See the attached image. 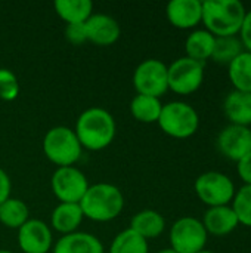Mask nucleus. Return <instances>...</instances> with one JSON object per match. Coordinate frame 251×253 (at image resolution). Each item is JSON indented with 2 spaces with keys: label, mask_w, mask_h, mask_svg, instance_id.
<instances>
[{
  "label": "nucleus",
  "mask_w": 251,
  "mask_h": 253,
  "mask_svg": "<svg viewBox=\"0 0 251 253\" xmlns=\"http://www.w3.org/2000/svg\"><path fill=\"white\" fill-rule=\"evenodd\" d=\"M194 188L198 199L209 208L231 205L237 193L234 181L228 175L216 170L201 173L195 179Z\"/></svg>",
  "instance_id": "6"
},
{
  "label": "nucleus",
  "mask_w": 251,
  "mask_h": 253,
  "mask_svg": "<svg viewBox=\"0 0 251 253\" xmlns=\"http://www.w3.org/2000/svg\"><path fill=\"white\" fill-rule=\"evenodd\" d=\"M52 191L61 203H80L89 188L86 175L74 168H58L50 179Z\"/></svg>",
  "instance_id": "10"
},
{
  "label": "nucleus",
  "mask_w": 251,
  "mask_h": 253,
  "mask_svg": "<svg viewBox=\"0 0 251 253\" xmlns=\"http://www.w3.org/2000/svg\"><path fill=\"white\" fill-rule=\"evenodd\" d=\"M74 132L83 148L101 151L115 138V120L105 108L90 107L78 116Z\"/></svg>",
  "instance_id": "1"
},
{
  "label": "nucleus",
  "mask_w": 251,
  "mask_h": 253,
  "mask_svg": "<svg viewBox=\"0 0 251 253\" xmlns=\"http://www.w3.org/2000/svg\"><path fill=\"white\" fill-rule=\"evenodd\" d=\"M198 253H215V252H212V251H206V249H204V251H201V252H198Z\"/></svg>",
  "instance_id": "34"
},
{
  "label": "nucleus",
  "mask_w": 251,
  "mask_h": 253,
  "mask_svg": "<svg viewBox=\"0 0 251 253\" xmlns=\"http://www.w3.org/2000/svg\"><path fill=\"white\" fill-rule=\"evenodd\" d=\"M219 151L229 160L240 162L251 151V129L229 125L217 136Z\"/></svg>",
  "instance_id": "12"
},
{
  "label": "nucleus",
  "mask_w": 251,
  "mask_h": 253,
  "mask_svg": "<svg viewBox=\"0 0 251 253\" xmlns=\"http://www.w3.org/2000/svg\"><path fill=\"white\" fill-rule=\"evenodd\" d=\"M84 218L96 222L115 219L124 208V197L118 187L107 182L89 185L86 194L78 203Z\"/></svg>",
  "instance_id": "3"
},
{
  "label": "nucleus",
  "mask_w": 251,
  "mask_h": 253,
  "mask_svg": "<svg viewBox=\"0 0 251 253\" xmlns=\"http://www.w3.org/2000/svg\"><path fill=\"white\" fill-rule=\"evenodd\" d=\"M83 211L78 203H59L50 216V224L55 231L62 236L75 233L83 222Z\"/></svg>",
  "instance_id": "18"
},
{
  "label": "nucleus",
  "mask_w": 251,
  "mask_h": 253,
  "mask_svg": "<svg viewBox=\"0 0 251 253\" xmlns=\"http://www.w3.org/2000/svg\"><path fill=\"white\" fill-rule=\"evenodd\" d=\"M201 222L207 234H212L216 237H225L231 234L232 231H235L237 227L240 225L238 216L231 205L209 208Z\"/></svg>",
  "instance_id": "15"
},
{
  "label": "nucleus",
  "mask_w": 251,
  "mask_h": 253,
  "mask_svg": "<svg viewBox=\"0 0 251 253\" xmlns=\"http://www.w3.org/2000/svg\"><path fill=\"white\" fill-rule=\"evenodd\" d=\"M28 219L30 211L22 200L9 197L0 205V222L4 227L19 230Z\"/></svg>",
  "instance_id": "24"
},
{
  "label": "nucleus",
  "mask_w": 251,
  "mask_h": 253,
  "mask_svg": "<svg viewBox=\"0 0 251 253\" xmlns=\"http://www.w3.org/2000/svg\"><path fill=\"white\" fill-rule=\"evenodd\" d=\"M0 253H12V252H9V251H3V249H1V251H0Z\"/></svg>",
  "instance_id": "35"
},
{
  "label": "nucleus",
  "mask_w": 251,
  "mask_h": 253,
  "mask_svg": "<svg viewBox=\"0 0 251 253\" xmlns=\"http://www.w3.org/2000/svg\"><path fill=\"white\" fill-rule=\"evenodd\" d=\"M240 40L244 46V50L251 52V9L247 10L241 31H240Z\"/></svg>",
  "instance_id": "31"
},
{
  "label": "nucleus",
  "mask_w": 251,
  "mask_h": 253,
  "mask_svg": "<svg viewBox=\"0 0 251 253\" xmlns=\"http://www.w3.org/2000/svg\"><path fill=\"white\" fill-rule=\"evenodd\" d=\"M18 95H19V83L16 76L7 68H0V99L10 102L16 99Z\"/></svg>",
  "instance_id": "28"
},
{
  "label": "nucleus",
  "mask_w": 251,
  "mask_h": 253,
  "mask_svg": "<svg viewBox=\"0 0 251 253\" xmlns=\"http://www.w3.org/2000/svg\"><path fill=\"white\" fill-rule=\"evenodd\" d=\"M169 22L179 30H191L201 22L203 1L200 0H172L166 7Z\"/></svg>",
  "instance_id": "13"
},
{
  "label": "nucleus",
  "mask_w": 251,
  "mask_h": 253,
  "mask_svg": "<svg viewBox=\"0 0 251 253\" xmlns=\"http://www.w3.org/2000/svg\"><path fill=\"white\" fill-rule=\"evenodd\" d=\"M223 110L231 125L251 126V93L249 92H229L223 101Z\"/></svg>",
  "instance_id": "17"
},
{
  "label": "nucleus",
  "mask_w": 251,
  "mask_h": 253,
  "mask_svg": "<svg viewBox=\"0 0 251 253\" xmlns=\"http://www.w3.org/2000/svg\"><path fill=\"white\" fill-rule=\"evenodd\" d=\"M157 253H178V252H175L173 249H170V248H169V249H163V251H160V252H157Z\"/></svg>",
  "instance_id": "33"
},
{
  "label": "nucleus",
  "mask_w": 251,
  "mask_h": 253,
  "mask_svg": "<svg viewBox=\"0 0 251 253\" xmlns=\"http://www.w3.org/2000/svg\"><path fill=\"white\" fill-rule=\"evenodd\" d=\"M53 253H104V245L93 234L75 231L62 236L56 242Z\"/></svg>",
  "instance_id": "16"
},
{
  "label": "nucleus",
  "mask_w": 251,
  "mask_h": 253,
  "mask_svg": "<svg viewBox=\"0 0 251 253\" xmlns=\"http://www.w3.org/2000/svg\"><path fill=\"white\" fill-rule=\"evenodd\" d=\"M10 188H12L10 179L7 173L0 168V205L10 197Z\"/></svg>",
  "instance_id": "32"
},
{
  "label": "nucleus",
  "mask_w": 251,
  "mask_h": 253,
  "mask_svg": "<svg viewBox=\"0 0 251 253\" xmlns=\"http://www.w3.org/2000/svg\"><path fill=\"white\" fill-rule=\"evenodd\" d=\"M163 104L160 98L136 95L130 102L132 116L141 123H157L161 114Z\"/></svg>",
  "instance_id": "23"
},
{
  "label": "nucleus",
  "mask_w": 251,
  "mask_h": 253,
  "mask_svg": "<svg viewBox=\"0 0 251 253\" xmlns=\"http://www.w3.org/2000/svg\"><path fill=\"white\" fill-rule=\"evenodd\" d=\"M52 242V231L44 221L28 219L18 230V246L24 253H47Z\"/></svg>",
  "instance_id": "11"
},
{
  "label": "nucleus",
  "mask_w": 251,
  "mask_h": 253,
  "mask_svg": "<svg viewBox=\"0 0 251 253\" xmlns=\"http://www.w3.org/2000/svg\"><path fill=\"white\" fill-rule=\"evenodd\" d=\"M84 25H86L87 40L98 46L114 44L121 34L120 24L112 16L105 13H93L84 22Z\"/></svg>",
  "instance_id": "14"
},
{
  "label": "nucleus",
  "mask_w": 251,
  "mask_h": 253,
  "mask_svg": "<svg viewBox=\"0 0 251 253\" xmlns=\"http://www.w3.org/2000/svg\"><path fill=\"white\" fill-rule=\"evenodd\" d=\"M243 50L244 46L238 37H216L210 59H213L217 64L229 65Z\"/></svg>",
  "instance_id": "26"
},
{
  "label": "nucleus",
  "mask_w": 251,
  "mask_h": 253,
  "mask_svg": "<svg viewBox=\"0 0 251 253\" xmlns=\"http://www.w3.org/2000/svg\"><path fill=\"white\" fill-rule=\"evenodd\" d=\"M157 123L166 135L176 139H186L197 133L200 127V116L188 102L172 101L163 105Z\"/></svg>",
  "instance_id": "5"
},
{
  "label": "nucleus",
  "mask_w": 251,
  "mask_h": 253,
  "mask_svg": "<svg viewBox=\"0 0 251 253\" xmlns=\"http://www.w3.org/2000/svg\"><path fill=\"white\" fill-rule=\"evenodd\" d=\"M148 242L127 228L118 233L109 248V253H148Z\"/></svg>",
  "instance_id": "25"
},
{
  "label": "nucleus",
  "mask_w": 251,
  "mask_h": 253,
  "mask_svg": "<svg viewBox=\"0 0 251 253\" xmlns=\"http://www.w3.org/2000/svg\"><path fill=\"white\" fill-rule=\"evenodd\" d=\"M129 228L148 242L149 239H157L163 234L166 230V221L160 212L143 209L132 218Z\"/></svg>",
  "instance_id": "19"
},
{
  "label": "nucleus",
  "mask_w": 251,
  "mask_h": 253,
  "mask_svg": "<svg viewBox=\"0 0 251 253\" xmlns=\"http://www.w3.org/2000/svg\"><path fill=\"white\" fill-rule=\"evenodd\" d=\"M215 40L216 37L210 34L207 30H195L192 31L186 40H185V52L186 56L198 61V62H206L207 59L212 58L213 47H215Z\"/></svg>",
  "instance_id": "20"
},
{
  "label": "nucleus",
  "mask_w": 251,
  "mask_h": 253,
  "mask_svg": "<svg viewBox=\"0 0 251 253\" xmlns=\"http://www.w3.org/2000/svg\"><path fill=\"white\" fill-rule=\"evenodd\" d=\"M65 37L71 44H81L87 42V34H86V25L84 22H77V24H67L65 27Z\"/></svg>",
  "instance_id": "29"
},
{
  "label": "nucleus",
  "mask_w": 251,
  "mask_h": 253,
  "mask_svg": "<svg viewBox=\"0 0 251 253\" xmlns=\"http://www.w3.org/2000/svg\"><path fill=\"white\" fill-rule=\"evenodd\" d=\"M246 13L247 9L240 0H206L201 22L215 37H237Z\"/></svg>",
  "instance_id": "2"
},
{
  "label": "nucleus",
  "mask_w": 251,
  "mask_h": 253,
  "mask_svg": "<svg viewBox=\"0 0 251 253\" xmlns=\"http://www.w3.org/2000/svg\"><path fill=\"white\" fill-rule=\"evenodd\" d=\"M237 172L244 185H251V151L237 162Z\"/></svg>",
  "instance_id": "30"
},
{
  "label": "nucleus",
  "mask_w": 251,
  "mask_h": 253,
  "mask_svg": "<svg viewBox=\"0 0 251 253\" xmlns=\"http://www.w3.org/2000/svg\"><path fill=\"white\" fill-rule=\"evenodd\" d=\"M228 77L234 90L251 93V52L243 50L228 65Z\"/></svg>",
  "instance_id": "22"
},
{
  "label": "nucleus",
  "mask_w": 251,
  "mask_h": 253,
  "mask_svg": "<svg viewBox=\"0 0 251 253\" xmlns=\"http://www.w3.org/2000/svg\"><path fill=\"white\" fill-rule=\"evenodd\" d=\"M43 153L58 168H68L80 160L83 147L72 129L55 126L43 138Z\"/></svg>",
  "instance_id": "4"
},
{
  "label": "nucleus",
  "mask_w": 251,
  "mask_h": 253,
  "mask_svg": "<svg viewBox=\"0 0 251 253\" xmlns=\"http://www.w3.org/2000/svg\"><path fill=\"white\" fill-rule=\"evenodd\" d=\"M133 86L138 95L163 96L169 90L167 65L155 58L142 61L133 73Z\"/></svg>",
  "instance_id": "9"
},
{
  "label": "nucleus",
  "mask_w": 251,
  "mask_h": 253,
  "mask_svg": "<svg viewBox=\"0 0 251 253\" xmlns=\"http://www.w3.org/2000/svg\"><path fill=\"white\" fill-rule=\"evenodd\" d=\"M169 89L178 95L197 92L204 82V64L188 56L178 58L167 67Z\"/></svg>",
  "instance_id": "8"
},
{
  "label": "nucleus",
  "mask_w": 251,
  "mask_h": 253,
  "mask_svg": "<svg viewBox=\"0 0 251 253\" xmlns=\"http://www.w3.org/2000/svg\"><path fill=\"white\" fill-rule=\"evenodd\" d=\"M170 249L178 253H198L206 249L209 234L203 222L192 216L179 218L170 228Z\"/></svg>",
  "instance_id": "7"
},
{
  "label": "nucleus",
  "mask_w": 251,
  "mask_h": 253,
  "mask_svg": "<svg viewBox=\"0 0 251 253\" xmlns=\"http://www.w3.org/2000/svg\"><path fill=\"white\" fill-rule=\"evenodd\" d=\"M231 206L235 211L240 224L251 228V185H243L235 193Z\"/></svg>",
  "instance_id": "27"
},
{
  "label": "nucleus",
  "mask_w": 251,
  "mask_h": 253,
  "mask_svg": "<svg viewBox=\"0 0 251 253\" xmlns=\"http://www.w3.org/2000/svg\"><path fill=\"white\" fill-rule=\"evenodd\" d=\"M55 12L67 24L86 22L93 15V3L90 0H56Z\"/></svg>",
  "instance_id": "21"
}]
</instances>
